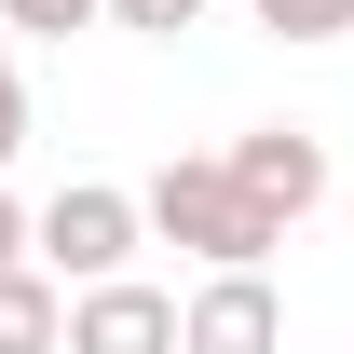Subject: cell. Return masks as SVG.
Instances as JSON below:
<instances>
[{"instance_id":"6da1fadb","label":"cell","mask_w":354,"mask_h":354,"mask_svg":"<svg viewBox=\"0 0 354 354\" xmlns=\"http://www.w3.org/2000/svg\"><path fill=\"white\" fill-rule=\"evenodd\" d=\"M136 205H150V232H164V245H191L205 272H259L272 245H286V232H272L259 205H245V177H232L218 150H177V164L150 177Z\"/></svg>"},{"instance_id":"7a4b0ae2","label":"cell","mask_w":354,"mask_h":354,"mask_svg":"<svg viewBox=\"0 0 354 354\" xmlns=\"http://www.w3.org/2000/svg\"><path fill=\"white\" fill-rule=\"evenodd\" d=\"M136 245H150V205L109 191V177H68V191L41 205V272L55 286H123Z\"/></svg>"},{"instance_id":"3957f363","label":"cell","mask_w":354,"mask_h":354,"mask_svg":"<svg viewBox=\"0 0 354 354\" xmlns=\"http://www.w3.org/2000/svg\"><path fill=\"white\" fill-rule=\"evenodd\" d=\"M218 164L245 177V205H259L272 232H300L313 205H327V136H313V123H245Z\"/></svg>"},{"instance_id":"277c9868","label":"cell","mask_w":354,"mask_h":354,"mask_svg":"<svg viewBox=\"0 0 354 354\" xmlns=\"http://www.w3.org/2000/svg\"><path fill=\"white\" fill-rule=\"evenodd\" d=\"M177 354H286V300L272 272H205L177 300Z\"/></svg>"},{"instance_id":"5b68a950","label":"cell","mask_w":354,"mask_h":354,"mask_svg":"<svg viewBox=\"0 0 354 354\" xmlns=\"http://www.w3.org/2000/svg\"><path fill=\"white\" fill-rule=\"evenodd\" d=\"M68 354H177V300L164 286H68Z\"/></svg>"},{"instance_id":"8992f818","label":"cell","mask_w":354,"mask_h":354,"mask_svg":"<svg viewBox=\"0 0 354 354\" xmlns=\"http://www.w3.org/2000/svg\"><path fill=\"white\" fill-rule=\"evenodd\" d=\"M0 354H68V286H55L41 259L0 272Z\"/></svg>"},{"instance_id":"52a82bcc","label":"cell","mask_w":354,"mask_h":354,"mask_svg":"<svg viewBox=\"0 0 354 354\" xmlns=\"http://www.w3.org/2000/svg\"><path fill=\"white\" fill-rule=\"evenodd\" d=\"M272 41H354V0H245Z\"/></svg>"},{"instance_id":"ba28073f","label":"cell","mask_w":354,"mask_h":354,"mask_svg":"<svg viewBox=\"0 0 354 354\" xmlns=\"http://www.w3.org/2000/svg\"><path fill=\"white\" fill-rule=\"evenodd\" d=\"M109 0H0V28H28V41H68V28H95Z\"/></svg>"},{"instance_id":"9c48e42d","label":"cell","mask_w":354,"mask_h":354,"mask_svg":"<svg viewBox=\"0 0 354 354\" xmlns=\"http://www.w3.org/2000/svg\"><path fill=\"white\" fill-rule=\"evenodd\" d=\"M109 28H150V41H177V28H205V0H109Z\"/></svg>"},{"instance_id":"30bf717a","label":"cell","mask_w":354,"mask_h":354,"mask_svg":"<svg viewBox=\"0 0 354 354\" xmlns=\"http://www.w3.org/2000/svg\"><path fill=\"white\" fill-rule=\"evenodd\" d=\"M28 150V82H14V41H0V164Z\"/></svg>"},{"instance_id":"8fae6325","label":"cell","mask_w":354,"mask_h":354,"mask_svg":"<svg viewBox=\"0 0 354 354\" xmlns=\"http://www.w3.org/2000/svg\"><path fill=\"white\" fill-rule=\"evenodd\" d=\"M14 259H41V218H28V205L0 191V272H14Z\"/></svg>"}]
</instances>
